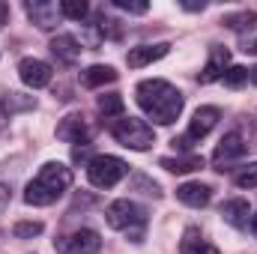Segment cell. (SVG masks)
Returning <instances> with one entry per match:
<instances>
[{
	"label": "cell",
	"mask_w": 257,
	"mask_h": 254,
	"mask_svg": "<svg viewBox=\"0 0 257 254\" xmlns=\"http://www.w3.org/2000/svg\"><path fill=\"white\" fill-rule=\"evenodd\" d=\"M114 6L123 12H132V15H144L150 9V3H144V0H114Z\"/></svg>",
	"instance_id": "26"
},
{
	"label": "cell",
	"mask_w": 257,
	"mask_h": 254,
	"mask_svg": "<svg viewBox=\"0 0 257 254\" xmlns=\"http://www.w3.org/2000/svg\"><path fill=\"white\" fill-rule=\"evenodd\" d=\"M6 18H9V6H6V3H0V27L6 24Z\"/></svg>",
	"instance_id": "29"
},
{
	"label": "cell",
	"mask_w": 257,
	"mask_h": 254,
	"mask_svg": "<svg viewBox=\"0 0 257 254\" xmlns=\"http://www.w3.org/2000/svg\"><path fill=\"white\" fill-rule=\"evenodd\" d=\"M218 117H221V111L215 108V105H203V108H197L192 117V126H189V132H186V138H174V147H180V150H186V147H192V144H197V141H203L212 129H215V123H218Z\"/></svg>",
	"instance_id": "6"
},
{
	"label": "cell",
	"mask_w": 257,
	"mask_h": 254,
	"mask_svg": "<svg viewBox=\"0 0 257 254\" xmlns=\"http://www.w3.org/2000/svg\"><path fill=\"white\" fill-rule=\"evenodd\" d=\"M128 174V165L117 156H93L87 162V180L96 189H111Z\"/></svg>",
	"instance_id": "5"
},
{
	"label": "cell",
	"mask_w": 257,
	"mask_h": 254,
	"mask_svg": "<svg viewBox=\"0 0 257 254\" xmlns=\"http://www.w3.org/2000/svg\"><path fill=\"white\" fill-rule=\"evenodd\" d=\"M57 138L66 141V144H81V147H87V141H90L87 120H84L81 114H69V117H63L60 126H57Z\"/></svg>",
	"instance_id": "11"
},
{
	"label": "cell",
	"mask_w": 257,
	"mask_h": 254,
	"mask_svg": "<svg viewBox=\"0 0 257 254\" xmlns=\"http://www.w3.org/2000/svg\"><path fill=\"white\" fill-rule=\"evenodd\" d=\"M248 81H251V84H257V66H254V69H248Z\"/></svg>",
	"instance_id": "31"
},
{
	"label": "cell",
	"mask_w": 257,
	"mask_h": 254,
	"mask_svg": "<svg viewBox=\"0 0 257 254\" xmlns=\"http://www.w3.org/2000/svg\"><path fill=\"white\" fill-rule=\"evenodd\" d=\"M69 186H72V171L60 162H48L39 168L36 180L27 186L24 200L30 206H51L57 197H63V191H69Z\"/></svg>",
	"instance_id": "2"
},
{
	"label": "cell",
	"mask_w": 257,
	"mask_h": 254,
	"mask_svg": "<svg viewBox=\"0 0 257 254\" xmlns=\"http://www.w3.org/2000/svg\"><path fill=\"white\" fill-rule=\"evenodd\" d=\"M111 135L128 147V150H150L153 144H156V132L150 123H144V120H138V117H120L114 126H111Z\"/></svg>",
	"instance_id": "4"
},
{
	"label": "cell",
	"mask_w": 257,
	"mask_h": 254,
	"mask_svg": "<svg viewBox=\"0 0 257 254\" xmlns=\"http://www.w3.org/2000/svg\"><path fill=\"white\" fill-rule=\"evenodd\" d=\"M54 248L60 254H96L102 248V239H99L96 230L81 227V230H72V233L60 236V239L54 242Z\"/></svg>",
	"instance_id": "7"
},
{
	"label": "cell",
	"mask_w": 257,
	"mask_h": 254,
	"mask_svg": "<svg viewBox=\"0 0 257 254\" xmlns=\"http://www.w3.org/2000/svg\"><path fill=\"white\" fill-rule=\"evenodd\" d=\"M257 21V15L251 9H245V12H236V15H224V27H230V30H251Z\"/></svg>",
	"instance_id": "21"
},
{
	"label": "cell",
	"mask_w": 257,
	"mask_h": 254,
	"mask_svg": "<svg viewBox=\"0 0 257 254\" xmlns=\"http://www.w3.org/2000/svg\"><path fill=\"white\" fill-rule=\"evenodd\" d=\"M168 51H171V45H168V42H156V45H138V48H128L126 63H128V69H141V66H147V63H156V60H162Z\"/></svg>",
	"instance_id": "13"
},
{
	"label": "cell",
	"mask_w": 257,
	"mask_h": 254,
	"mask_svg": "<svg viewBox=\"0 0 257 254\" xmlns=\"http://www.w3.org/2000/svg\"><path fill=\"white\" fill-rule=\"evenodd\" d=\"M180 254H218L215 245H209L194 227L186 230V236H183V242H180Z\"/></svg>",
	"instance_id": "18"
},
{
	"label": "cell",
	"mask_w": 257,
	"mask_h": 254,
	"mask_svg": "<svg viewBox=\"0 0 257 254\" xmlns=\"http://www.w3.org/2000/svg\"><path fill=\"white\" fill-rule=\"evenodd\" d=\"M251 227H254V233H257V218H254V224H251Z\"/></svg>",
	"instance_id": "32"
},
{
	"label": "cell",
	"mask_w": 257,
	"mask_h": 254,
	"mask_svg": "<svg viewBox=\"0 0 257 254\" xmlns=\"http://www.w3.org/2000/svg\"><path fill=\"white\" fill-rule=\"evenodd\" d=\"M18 75H21V81H24L27 87H33V90L48 87V84H51V78H54L51 66L45 63V60H36V57L21 60V63H18Z\"/></svg>",
	"instance_id": "8"
},
{
	"label": "cell",
	"mask_w": 257,
	"mask_h": 254,
	"mask_svg": "<svg viewBox=\"0 0 257 254\" xmlns=\"http://www.w3.org/2000/svg\"><path fill=\"white\" fill-rule=\"evenodd\" d=\"M245 150H248V144L242 141V135H239V132H227V135L221 138V144L215 147L212 162H215V168H218V171H224V165H227V162H233V159H242V156H245Z\"/></svg>",
	"instance_id": "9"
},
{
	"label": "cell",
	"mask_w": 257,
	"mask_h": 254,
	"mask_svg": "<svg viewBox=\"0 0 257 254\" xmlns=\"http://www.w3.org/2000/svg\"><path fill=\"white\" fill-rule=\"evenodd\" d=\"M60 12H63V18L84 21V18L90 15V6H87L84 0H63V3H60Z\"/></svg>",
	"instance_id": "22"
},
{
	"label": "cell",
	"mask_w": 257,
	"mask_h": 254,
	"mask_svg": "<svg viewBox=\"0 0 257 254\" xmlns=\"http://www.w3.org/2000/svg\"><path fill=\"white\" fill-rule=\"evenodd\" d=\"M177 197H180L186 206L200 209V206H206V203L212 200V189H209L206 183H183V186L177 189Z\"/></svg>",
	"instance_id": "14"
},
{
	"label": "cell",
	"mask_w": 257,
	"mask_h": 254,
	"mask_svg": "<svg viewBox=\"0 0 257 254\" xmlns=\"http://www.w3.org/2000/svg\"><path fill=\"white\" fill-rule=\"evenodd\" d=\"M108 224L114 227V230H123V233H128L135 242H141L144 239V227H147V209L144 206H138L135 200H128V197H123V200H114L111 206H108Z\"/></svg>",
	"instance_id": "3"
},
{
	"label": "cell",
	"mask_w": 257,
	"mask_h": 254,
	"mask_svg": "<svg viewBox=\"0 0 257 254\" xmlns=\"http://www.w3.org/2000/svg\"><path fill=\"white\" fill-rule=\"evenodd\" d=\"M111 81H117V72L111 66H90V69L81 72V84L90 87V90H96L102 84H111Z\"/></svg>",
	"instance_id": "17"
},
{
	"label": "cell",
	"mask_w": 257,
	"mask_h": 254,
	"mask_svg": "<svg viewBox=\"0 0 257 254\" xmlns=\"http://www.w3.org/2000/svg\"><path fill=\"white\" fill-rule=\"evenodd\" d=\"M135 96H138L141 111H144L150 120H156L159 126H171V123L183 114V105H186L183 93H180L174 84L162 81V78L141 81L138 90H135Z\"/></svg>",
	"instance_id": "1"
},
{
	"label": "cell",
	"mask_w": 257,
	"mask_h": 254,
	"mask_svg": "<svg viewBox=\"0 0 257 254\" xmlns=\"http://www.w3.org/2000/svg\"><path fill=\"white\" fill-rule=\"evenodd\" d=\"M233 183H236L239 189H254V186H257V162L245 165V168L233 177Z\"/></svg>",
	"instance_id": "24"
},
{
	"label": "cell",
	"mask_w": 257,
	"mask_h": 254,
	"mask_svg": "<svg viewBox=\"0 0 257 254\" xmlns=\"http://www.w3.org/2000/svg\"><path fill=\"white\" fill-rule=\"evenodd\" d=\"M12 233H15V239H33L42 233V221H18L12 227Z\"/></svg>",
	"instance_id": "23"
},
{
	"label": "cell",
	"mask_w": 257,
	"mask_h": 254,
	"mask_svg": "<svg viewBox=\"0 0 257 254\" xmlns=\"http://www.w3.org/2000/svg\"><path fill=\"white\" fill-rule=\"evenodd\" d=\"M221 81H224L227 87H233V90H236V87H242V84L248 81V69H245V66H230V69L224 72V78H221Z\"/></svg>",
	"instance_id": "25"
},
{
	"label": "cell",
	"mask_w": 257,
	"mask_h": 254,
	"mask_svg": "<svg viewBox=\"0 0 257 254\" xmlns=\"http://www.w3.org/2000/svg\"><path fill=\"white\" fill-rule=\"evenodd\" d=\"M51 54L60 60L63 66H72L78 57H81V48H78V42H75V36H54L51 39Z\"/></svg>",
	"instance_id": "16"
},
{
	"label": "cell",
	"mask_w": 257,
	"mask_h": 254,
	"mask_svg": "<svg viewBox=\"0 0 257 254\" xmlns=\"http://www.w3.org/2000/svg\"><path fill=\"white\" fill-rule=\"evenodd\" d=\"M248 215H251V206L242 197H233V200H224L221 203V218L227 224H233V227H245L248 224Z\"/></svg>",
	"instance_id": "15"
},
{
	"label": "cell",
	"mask_w": 257,
	"mask_h": 254,
	"mask_svg": "<svg viewBox=\"0 0 257 254\" xmlns=\"http://www.w3.org/2000/svg\"><path fill=\"white\" fill-rule=\"evenodd\" d=\"M227 69H230V51L221 48V45H212V51H209V63L203 66V72L197 75V81H200V84H212V81L224 78Z\"/></svg>",
	"instance_id": "12"
},
{
	"label": "cell",
	"mask_w": 257,
	"mask_h": 254,
	"mask_svg": "<svg viewBox=\"0 0 257 254\" xmlns=\"http://www.w3.org/2000/svg\"><path fill=\"white\" fill-rule=\"evenodd\" d=\"M123 108H126V102H123V96H120V93L99 96V111H102L105 117H120V114H123Z\"/></svg>",
	"instance_id": "20"
},
{
	"label": "cell",
	"mask_w": 257,
	"mask_h": 254,
	"mask_svg": "<svg viewBox=\"0 0 257 254\" xmlns=\"http://www.w3.org/2000/svg\"><path fill=\"white\" fill-rule=\"evenodd\" d=\"M245 54H257V36L254 39H245V48H242Z\"/></svg>",
	"instance_id": "28"
},
{
	"label": "cell",
	"mask_w": 257,
	"mask_h": 254,
	"mask_svg": "<svg viewBox=\"0 0 257 254\" xmlns=\"http://www.w3.org/2000/svg\"><path fill=\"white\" fill-rule=\"evenodd\" d=\"M6 120H9V108H6V102H0V132L6 129Z\"/></svg>",
	"instance_id": "27"
},
{
	"label": "cell",
	"mask_w": 257,
	"mask_h": 254,
	"mask_svg": "<svg viewBox=\"0 0 257 254\" xmlns=\"http://www.w3.org/2000/svg\"><path fill=\"white\" fill-rule=\"evenodd\" d=\"M24 9H27L30 21H33L39 30H51V27H57V21L63 18L60 6H57V3H51V0H30Z\"/></svg>",
	"instance_id": "10"
},
{
	"label": "cell",
	"mask_w": 257,
	"mask_h": 254,
	"mask_svg": "<svg viewBox=\"0 0 257 254\" xmlns=\"http://www.w3.org/2000/svg\"><path fill=\"white\" fill-rule=\"evenodd\" d=\"M203 6H206L203 0H200V3H183V9H189V12H197V9H203Z\"/></svg>",
	"instance_id": "30"
},
{
	"label": "cell",
	"mask_w": 257,
	"mask_h": 254,
	"mask_svg": "<svg viewBox=\"0 0 257 254\" xmlns=\"http://www.w3.org/2000/svg\"><path fill=\"white\" fill-rule=\"evenodd\" d=\"M159 165L171 174H192L197 168H203V156H180V159H159Z\"/></svg>",
	"instance_id": "19"
}]
</instances>
